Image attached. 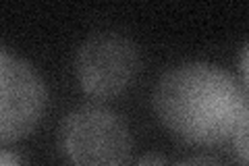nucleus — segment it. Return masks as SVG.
I'll return each mask as SVG.
<instances>
[{
  "label": "nucleus",
  "instance_id": "1",
  "mask_svg": "<svg viewBox=\"0 0 249 166\" xmlns=\"http://www.w3.org/2000/svg\"><path fill=\"white\" fill-rule=\"evenodd\" d=\"M160 123L193 146L231 144L247 131V85L212 62H183L160 77L154 92Z\"/></svg>",
  "mask_w": 249,
  "mask_h": 166
},
{
  "label": "nucleus",
  "instance_id": "2",
  "mask_svg": "<svg viewBox=\"0 0 249 166\" xmlns=\"http://www.w3.org/2000/svg\"><path fill=\"white\" fill-rule=\"evenodd\" d=\"M58 148L67 166H129L131 135L110 108L85 104L62 118Z\"/></svg>",
  "mask_w": 249,
  "mask_h": 166
},
{
  "label": "nucleus",
  "instance_id": "3",
  "mask_svg": "<svg viewBox=\"0 0 249 166\" xmlns=\"http://www.w3.org/2000/svg\"><path fill=\"white\" fill-rule=\"evenodd\" d=\"M139 73V50L127 36L100 31L88 37L75 54L79 88L96 100L123 93Z\"/></svg>",
  "mask_w": 249,
  "mask_h": 166
},
{
  "label": "nucleus",
  "instance_id": "4",
  "mask_svg": "<svg viewBox=\"0 0 249 166\" xmlns=\"http://www.w3.org/2000/svg\"><path fill=\"white\" fill-rule=\"evenodd\" d=\"M48 92L34 65L0 46V144L27 137L40 125Z\"/></svg>",
  "mask_w": 249,
  "mask_h": 166
},
{
  "label": "nucleus",
  "instance_id": "5",
  "mask_svg": "<svg viewBox=\"0 0 249 166\" xmlns=\"http://www.w3.org/2000/svg\"><path fill=\"white\" fill-rule=\"evenodd\" d=\"M0 166H25V162H23V158L19 154L0 148Z\"/></svg>",
  "mask_w": 249,
  "mask_h": 166
},
{
  "label": "nucleus",
  "instance_id": "6",
  "mask_svg": "<svg viewBox=\"0 0 249 166\" xmlns=\"http://www.w3.org/2000/svg\"><path fill=\"white\" fill-rule=\"evenodd\" d=\"M135 166H168L166 160H164V156H160V154H145L142 156L139 160L135 162Z\"/></svg>",
  "mask_w": 249,
  "mask_h": 166
},
{
  "label": "nucleus",
  "instance_id": "7",
  "mask_svg": "<svg viewBox=\"0 0 249 166\" xmlns=\"http://www.w3.org/2000/svg\"><path fill=\"white\" fill-rule=\"evenodd\" d=\"M177 166H224L220 162H214V160H208V158H193V160H187V162H181Z\"/></svg>",
  "mask_w": 249,
  "mask_h": 166
}]
</instances>
